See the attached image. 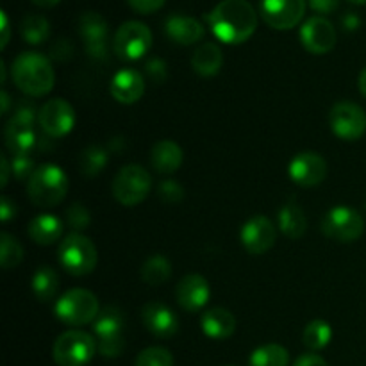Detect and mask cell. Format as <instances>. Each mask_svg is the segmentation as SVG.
<instances>
[{
    "mask_svg": "<svg viewBox=\"0 0 366 366\" xmlns=\"http://www.w3.org/2000/svg\"><path fill=\"white\" fill-rule=\"evenodd\" d=\"M21 259H24V249H21L20 242L14 236L2 232L0 236V264L4 270L18 267Z\"/></svg>",
    "mask_w": 366,
    "mask_h": 366,
    "instance_id": "836d02e7",
    "label": "cell"
},
{
    "mask_svg": "<svg viewBox=\"0 0 366 366\" xmlns=\"http://www.w3.org/2000/svg\"><path fill=\"white\" fill-rule=\"evenodd\" d=\"M111 95L120 104H134L145 93V81L138 70L124 68L111 79Z\"/></svg>",
    "mask_w": 366,
    "mask_h": 366,
    "instance_id": "44dd1931",
    "label": "cell"
},
{
    "mask_svg": "<svg viewBox=\"0 0 366 366\" xmlns=\"http://www.w3.org/2000/svg\"><path fill=\"white\" fill-rule=\"evenodd\" d=\"M329 125L340 139L356 142L366 132V113L354 102H338L329 113Z\"/></svg>",
    "mask_w": 366,
    "mask_h": 366,
    "instance_id": "7c38bea8",
    "label": "cell"
},
{
    "mask_svg": "<svg viewBox=\"0 0 366 366\" xmlns=\"http://www.w3.org/2000/svg\"><path fill=\"white\" fill-rule=\"evenodd\" d=\"M34 6L38 7H45V9H50V7H56L61 0H31Z\"/></svg>",
    "mask_w": 366,
    "mask_h": 366,
    "instance_id": "c3c4849f",
    "label": "cell"
},
{
    "mask_svg": "<svg viewBox=\"0 0 366 366\" xmlns=\"http://www.w3.org/2000/svg\"><path fill=\"white\" fill-rule=\"evenodd\" d=\"M11 170H13V175L18 181H29L36 170L34 161H32V157L29 154L27 156H13V159H11Z\"/></svg>",
    "mask_w": 366,
    "mask_h": 366,
    "instance_id": "8d00e7d4",
    "label": "cell"
},
{
    "mask_svg": "<svg viewBox=\"0 0 366 366\" xmlns=\"http://www.w3.org/2000/svg\"><path fill=\"white\" fill-rule=\"evenodd\" d=\"M34 111L32 107H21L11 117L6 127L7 149L13 156H27L38 143L34 131Z\"/></svg>",
    "mask_w": 366,
    "mask_h": 366,
    "instance_id": "8fae6325",
    "label": "cell"
},
{
    "mask_svg": "<svg viewBox=\"0 0 366 366\" xmlns=\"http://www.w3.org/2000/svg\"><path fill=\"white\" fill-rule=\"evenodd\" d=\"M279 227L282 234L290 239H299L307 231V218L304 214L302 207L295 202H288L279 211Z\"/></svg>",
    "mask_w": 366,
    "mask_h": 366,
    "instance_id": "4316f807",
    "label": "cell"
},
{
    "mask_svg": "<svg viewBox=\"0 0 366 366\" xmlns=\"http://www.w3.org/2000/svg\"><path fill=\"white\" fill-rule=\"evenodd\" d=\"M222 64H224V54H222L220 46L217 43H202L192 57L193 70H195V74L202 75V77L217 75L220 71Z\"/></svg>",
    "mask_w": 366,
    "mask_h": 366,
    "instance_id": "484cf974",
    "label": "cell"
},
{
    "mask_svg": "<svg viewBox=\"0 0 366 366\" xmlns=\"http://www.w3.org/2000/svg\"><path fill=\"white\" fill-rule=\"evenodd\" d=\"M175 297H177V302L182 310L189 311V313H195V311L202 310L207 304V300H209V282L199 274L186 275L177 285Z\"/></svg>",
    "mask_w": 366,
    "mask_h": 366,
    "instance_id": "ffe728a7",
    "label": "cell"
},
{
    "mask_svg": "<svg viewBox=\"0 0 366 366\" xmlns=\"http://www.w3.org/2000/svg\"><path fill=\"white\" fill-rule=\"evenodd\" d=\"M259 13L268 27L288 31L297 27L306 14V0H261Z\"/></svg>",
    "mask_w": 366,
    "mask_h": 366,
    "instance_id": "4fadbf2b",
    "label": "cell"
},
{
    "mask_svg": "<svg viewBox=\"0 0 366 366\" xmlns=\"http://www.w3.org/2000/svg\"><path fill=\"white\" fill-rule=\"evenodd\" d=\"M290 177L300 188H315L327 177V163L317 152L297 154L290 163Z\"/></svg>",
    "mask_w": 366,
    "mask_h": 366,
    "instance_id": "ac0fdd59",
    "label": "cell"
},
{
    "mask_svg": "<svg viewBox=\"0 0 366 366\" xmlns=\"http://www.w3.org/2000/svg\"><path fill=\"white\" fill-rule=\"evenodd\" d=\"M54 311L63 324L79 327V325L95 322L100 313V304L89 290L74 288L57 299Z\"/></svg>",
    "mask_w": 366,
    "mask_h": 366,
    "instance_id": "5b68a950",
    "label": "cell"
},
{
    "mask_svg": "<svg viewBox=\"0 0 366 366\" xmlns=\"http://www.w3.org/2000/svg\"><path fill=\"white\" fill-rule=\"evenodd\" d=\"M66 222L75 232L84 231V229H88L89 224H92V214H89L88 207H84L82 204L75 202L68 207Z\"/></svg>",
    "mask_w": 366,
    "mask_h": 366,
    "instance_id": "d590c367",
    "label": "cell"
},
{
    "mask_svg": "<svg viewBox=\"0 0 366 366\" xmlns=\"http://www.w3.org/2000/svg\"><path fill=\"white\" fill-rule=\"evenodd\" d=\"M164 2H167V0H127L131 9L139 14L156 13L157 9H161V7L164 6Z\"/></svg>",
    "mask_w": 366,
    "mask_h": 366,
    "instance_id": "ab89813d",
    "label": "cell"
},
{
    "mask_svg": "<svg viewBox=\"0 0 366 366\" xmlns=\"http://www.w3.org/2000/svg\"><path fill=\"white\" fill-rule=\"evenodd\" d=\"M332 329L325 320H313L306 325L302 332V342L307 349L322 350L331 343Z\"/></svg>",
    "mask_w": 366,
    "mask_h": 366,
    "instance_id": "4dcf8cb0",
    "label": "cell"
},
{
    "mask_svg": "<svg viewBox=\"0 0 366 366\" xmlns=\"http://www.w3.org/2000/svg\"><path fill=\"white\" fill-rule=\"evenodd\" d=\"M0 97H2V104H4L2 113H7V109H9V95H7L6 92H2V95Z\"/></svg>",
    "mask_w": 366,
    "mask_h": 366,
    "instance_id": "f907efd6",
    "label": "cell"
},
{
    "mask_svg": "<svg viewBox=\"0 0 366 366\" xmlns=\"http://www.w3.org/2000/svg\"><path fill=\"white\" fill-rule=\"evenodd\" d=\"M57 290H59V277H57L56 270L50 267L38 268V272L32 277V293L39 302H49L56 297Z\"/></svg>",
    "mask_w": 366,
    "mask_h": 366,
    "instance_id": "83f0119b",
    "label": "cell"
},
{
    "mask_svg": "<svg viewBox=\"0 0 366 366\" xmlns=\"http://www.w3.org/2000/svg\"><path fill=\"white\" fill-rule=\"evenodd\" d=\"M152 46V32L142 21H125L118 27L113 39V49L118 59L122 61H138Z\"/></svg>",
    "mask_w": 366,
    "mask_h": 366,
    "instance_id": "9c48e42d",
    "label": "cell"
},
{
    "mask_svg": "<svg viewBox=\"0 0 366 366\" xmlns=\"http://www.w3.org/2000/svg\"><path fill=\"white\" fill-rule=\"evenodd\" d=\"M360 92L363 93V97H366V68L360 75Z\"/></svg>",
    "mask_w": 366,
    "mask_h": 366,
    "instance_id": "681fc988",
    "label": "cell"
},
{
    "mask_svg": "<svg viewBox=\"0 0 366 366\" xmlns=\"http://www.w3.org/2000/svg\"><path fill=\"white\" fill-rule=\"evenodd\" d=\"M288 350L277 343L259 347L250 356V366H288Z\"/></svg>",
    "mask_w": 366,
    "mask_h": 366,
    "instance_id": "1f68e13d",
    "label": "cell"
},
{
    "mask_svg": "<svg viewBox=\"0 0 366 366\" xmlns=\"http://www.w3.org/2000/svg\"><path fill=\"white\" fill-rule=\"evenodd\" d=\"M0 20H2V43H0V46L2 49H6L7 43H9V21H7V14L0 13Z\"/></svg>",
    "mask_w": 366,
    "mask_h": 366,
    "instance_id": "bcb514c9",
    "label": "cell"
},
{
    "mask_svg": "<svg viewBox=\"0 0 366 366\" xmlns=\"http://www.w3.org/2000/svg\"><path fill=\"white\" fill-rule=\"evenodd\" d=\"M20 34L21 38H24V41H27L29 45H41L43 41L49 39L50 25L45 16L29 14V16H25L24 20H21Z\"/></svg>",
    "mask_w": 366,
    "mask_h": 366,
    "instance_id": "f546056e",
    "label": "cell"
},
{
    "mask_svg": "<svg viewBox=\"0 0 366 366\" xmlns=\"http://www.w3.org/2000/svg\"><path fill=\"white\" fill-rule=\"evenodd\" d=\"M164 32L177 45H195L204 38V27L197 18L172 14L164 21Z\"/></svg>",
    "mask_w": 366,
    "mask_h": 366,
    "instance_id": "7402d4cb",
    "label": "cell"
},
{
    "mask_svg": "<svg viewBox=\"0 0 366 366\" xmlns=\"http://www.w3.org/2000/svg\"><path fill=\"white\" fill-rule=\"evenodd\" d=\"M9 174H13V170H11V163L7 161V156H2V188H6L7 186Z\"/></svg>",
    "mask_w": 366,
    "mask_h": 366,
    "instance_id": "7dc6e473",
    "label": "cell"
},
{
    "mask_svg": "<svg viewBox=\"0 0 366 366\" xmlns=\"http://www.w3.org/2000/svg\"><path fill=\"white\" fill-rule=\"evenodd\" d=\"M150 189L152 177L139 164H127L114 175L113 197L122 206H138L149 197Z\"/></svg>",
    "mask_w": 366,
    "mask_h": 366,
    "instance_id": "52a82bcc",
    "label": "cell"
},
{
    "mask_svg": "<svg viewBox=\"0 0 366 366\" xmlns=\"http://www.w3.org/2000/svg\"><path fill=\"white\" fill-rule=\"evenodd\" d=\"M172 275V263L161 254L150 256L142 267V279L149 286H161Z\"/></svg>",
    "mask_w": 366,
    "mask_h": 366,
    "instance_id": "f1b7e54d",
    "label": "cell"
},
{
    "mask_svg": "<svg viewBox=\"0 0 366 366\" xmlns=\"http://www.w3.org/2000/svg\"><path fill=\"white\" fill-rule=\"evenodd\" d=\"M107 159H109V156H107V152L102 147L89 145L88 149L82 150L81 159H79V167H81L82 175H86V177H95V175H99L106 168Z\"/></svg>",
    "mask_w": 366,
    "mask_h": 366,
    "instance_id": "d6a6232c",
    "label": "cell"
},
{
    "mask_svg": "<svg viewBox=\"0 0 366 366\" xmlns=\"http://www.w3.org/2000/svg\"><path fill=\"white\" fill-rule=\"evenodd\" d=\"M27 234L38 245H52L63 234V222L54 214H39L29 224Z\"/></svg>",
    "mask_w": 366,
    "mask_h": 366,
    "instance_id": "d4e9b609",
    "label": "cell"
},
{
    "mask_svg": "<svg viewBox=\"0 0 366 366\" xmlns=\"http://www.w3.org/2000/svg\"><path fill=\"white\" fill-rule=\"evenodd\" d=\"M277 232H275L274 224L270 218L257 214L252 217L249 222H245L239 232V239L245 250L252 256H263L274 247Z\"/></svg>",
    "mask_w": 366,
    "mask_h": 366,
    "instance_id": "2e32d148",
    "label": "cell"
},
{
    "mask_svg": "<svg viewBox=\"0 0 366 366\" xmlns=\"http://www.w3.org/2000/svg\"><path fill=\"white\" fill-rule=\"evenodd\" d=\"M145 71L154 82H157V84H161V82H163L168 75L167 64H164V61L159 59V57H154V59L147 61Z\"/></svg>",
    "mask_w": 366,
    "mask_h": 366,
    "instance_id": "f35d334b",
    "label": "cell"
},
{
    "mask_svg": "<svg viewBox=\"0 0 366 366\" xmlns=\"http://www.w3.org/2000/svg\"><path fill=\"white\" fill-rule=\"evenodd\" d=\"M349 2L357 4V6H363V4H366V0H349Z\"/></svg>",
    "mask_w": 366,
    "mask_h": 366,
    "instance_id": "816d5d0a",
    "label": "cell"
},
{
    "mask_svg": "<svg viewBox=\"0 0 366 366\" xmlns=\"http://www.w3.org/2000/svg\"><path fill=\"white\" fill-rule=\"evenodd\" d=\"M107 21L95 11L82 13L79 18V34L84 41L86 52L93 59H106L107 56Z\"/></svg>",
    "mask_w": 366,
    "mask_h": 366,
    "instance_id": "e0dca14e",
    "label": "cell"
},
{
    "mask_svg": "<svg viewBox=\"0 0 366 366\" xmlns=\"http://www.w3.org/2000/svg\"><path fill=\"white\" fill-rule=\"evenodd\" d=\"M99 345L92 335L71 329L56 340L52 356L57 366H86L93 360Z\"/></svg>",
    "mask_w": 366,
    "mask_h": 366,
    "instance_id": "8992f818",
    "label": "cell"
},
{
    "mask_svg": "<svg viewBox=\"0 0 366 366\" xmlns=\"http://www.w3.org/2000/svg\"><path fill=\"white\" fill-rule=\"evenodd\" d=\"M38 124L50 138H63L75 125L74 107L64 99H50L39 109Z\"/></svg>",
    "mask_w": 366,
    "mask_h": 366,
    "instance_id": "5bb4252c",
    "label": "cell"
},
{
    "mask_svg": "<svg viewBox=\"0 0 366 366\" xmlns=\"http://www.w3.org/2000/svg\"><path fill=\"white\" fill-rule=\"evenodd\" d=\"M200 327H202L204 335L207 338L213 340H225L232 336L236 329V318L234 315L224 307H213V310L206 311L200 318Z\"/></svg>",
    "mask_w": 366,
    "mask_h": 366,
    "instance_id": "cb8c5ba5",
    "label": "cell"
},
{
    "mask_svg": "<svg viewBox=\"0 0 366 366\" xmlns=\"http://www.w3.org/2000/svg\"><path fill=\"white\" fill-rule=\"evenodd\" d=\"M310 7L320 14H331L338 9L340 0H307Z\"/></svg>",
    "mask_w": 366,
    "mask_h": 366,
    "instance_id": "60d3db41",
    "label": "cell"
},
{
    "mask_svg": "<svg viewBox=\"0 0 366 366\" xmlns=\"http://www.w3.org/2000/svg\"><path fill=\"white\" fill-rule=\"evenodd\" d=\"M11 77L20 92L29 97H43L52 92L56 71L49 57L38 52H21L11 66Z\"/></svg>",
    "mask_w": 366,
    "mask_h": 366,
    "instance_id": "7a4b0ae2",
    "label": "cell"
},
{
    "mask_svg": "<svg viewBox=\"0 0 366 366\" xmlns=\"http://www.w3.org/2000/svg\"><path fill=\"white\" fill-rule=\"evenodd\" d=\"M182 159H184L182 149L172 139H161L152 147V152H150L154 170L161 175H172L174 172H177L181 168Z\"/></svg>",
    "mask_w": 366,
    "mask_h": 366,
    "instance_id": "603a6c76",
    "label": "cell"
},
{
    "mask_svg": "<svg viewBox=\"0 0 366 366\" xmlns=\"http://www.w3.org/2000/svg\"><path fill=\"white\" fill-rule=\"evenodd\" d=\"M142 320L149 332L157 338H172L179 331V318L163 302H149L142 310Z\"/></svg>",
    "mask_w": 366,
    "mask_h": 366,
    "instance_id": "d6986e66",
    "label": "cell"
},
{
    "mask_svg": "<svg viewBox=\"0 0 366 366\" xmlns=\"http://www.w3.org/2000/svg\"><path fill=\"white\" fill-rule=\"evenodd\" d=\"M93 332L102 356L118 357L124 352V315L120 310L113 306L104 307L93 322Z\"/></svg>",
    "mask_w": 366,
    "mask_h": 366,
    "instance_id": "ba28073f",
    "label": "cell"
},
{
    "mask_svg": "<svg viewBox=\"0 0 366 366\" xmlns=\"http://www.w3.org/2000/svg\"><path fill=\"white\" fill-rule=\"evenodd\" d=\"M322 231L335 242L352 243L363 234L365 220L352 207L338 206L325 213L322 220Z\"/></svg>",
    "mask_w": 366,
    "mask_h": 366,
    "instance_id": "30bf717a",
    "label": "cell"
},
{
    "mask_svg": "<svg viewBox=\"0 0 366 366\" xmlns=\"http://www.w3.org/2000/svg\"><path fill=\"white\" fill-rule=\"evenodd\" d=\"M136 366H174V356L163 347H149L139 352Z\"/></svg>",
    "mask_w": 366,
    "mask_h": 366,
    "instance_id": "e575fe53",
    "label": "cell"
},
{
    "mask_svg": "<svg viewBox=\"0 0 366 366\" xmlns=\"http://www.w3.org/2000/svg\"><path fill=\"white\" fill-rule=\"evenodd\" d=\"M157 193L167 204H179L184 199V188L177 181H163L157 188Z\"/></svg>",
    "mask_w": 366,
    "mask_h": 366,
    "instance_id": "74e56055",
    "label": "cell"
},
{
    "mask_svg": "<svg viewBox=\"0 0 366 366\" xmlns=\"http://www.w3.org/2000/svg\"><path fill=\"white\" fill-rule=\"evenodd\" d=\"M207 24L222 43L239 45L256 32L257 13L247 0H222L207 14Z\"/></svg>",
    "mask_w": 366,
    "mask_h": 366,
    "instance_id": "6da1fadb",
    "label": "cell"
},
{
    "mask_svg": "<svg viewBox=\"0 0 366 366\" xmlns=\"http://www.w3.org/2000/svg\"><path fill=\"white\" fill-rule=\"evenodd\" d=\"M299 38L307 52L315 54V56H324L335 49L336 29L327 18L313 16L304 21Z\"/></svg>",
    "mask_w": 366,
    "mask_h": 366,
    "instance_id": "9a60e30c",
    "label": "cell"
},
{
    "mask_svg": "<svg viewBox=\"0 0 366 366\" xmlns=\"http://www.w3.org/2000/svg\"><path fill=\"white\" fill-rule=\"evenodd\" d=\"M342 25L347 29V31H356V29H360L361 20H360V16H357V14L347 13L345 16H343Z\"/></svg>",
    "mask_w": 366,
    "mask_h": 366,
    "instance_id": "f6af8a7d",
    "label": "cell"
},
{
    "mask_svg": "<svg viewBox=\"0 0 366 366\" xmlns=\"http://www.w3.org/2000/svg\"><path fill=\"white\" fill-rule=\"evenodd\" d=\"M68 193V177L63 168L43 164L34 170L27 181V195L38 207H54L63 202Z\"/></svg>",
    "mask_w": 366,
    "mask_h": 366,
    "instance_id": "3957f363",
    "label": "cell"
},
{
    "mask_svg": "<svg viewBox=\"0 0 366 366\" xmlns=\"http://www.w3.org/2000/svg\"><path fill=\"white\" fill-rule=\"evenodd\" d=\"M57 257H59L61 267L75 277L92 274L99 263L97 247L88 236H82L81 232H71L61 242Z\"/></svg>",
    "mask_w": 366,
    "mask_h": 366,
    "instance_id": "277c9868",
    "label": "cell"
},
{
    "mask_svg": "<svg viewBox=\"0 0 366 366\" xmlns=\"http://www.w3.org/2000/svg\"><path fill=\"white\" fill-rule=\"evenodd\" d=\"M16 214V206L11 202L9 197H2V206H0V217L4 222H9Z\"/></svg>",
    "mask_w": 366,
    "mask_h": 366,
    "instance_id": "7bdbcfd3",
    "label": "cell"
},
{
    "mask_svg": "<svg viewBox=\"0 0 366 366\" xmlns=\"http://www.w3.org/2000/svg\"><path fill=\"white\" fill-rule=\"evenodd\" d=\"M70 54H71V49L68 46V43L64 41V39H61V41H57L56 45L52 46V56L56 57V59L63 61L64 59L63 56H70Z\"/></svg>",
    "mask_w": 366,
    "mask_h": 366,
    "instance_id": "ee69618b",
    "label": "cell"
},
{
    "mask_svg": "<svg viewBox=\"0 0 366 366\" xmlns=\"http://www.w3.org/2000/svg\"><path fill=\"white\" fill-rule=\"evenodd\" d=\"M295 366H329L325 363L324 357L317 356V354H304L295 361Z\"/></svg>",
    "mask_w": 366,
    "mask_h": 366,
    "instance_id": "b9f144b4",
    "label": "cell"
}]
</instances>
